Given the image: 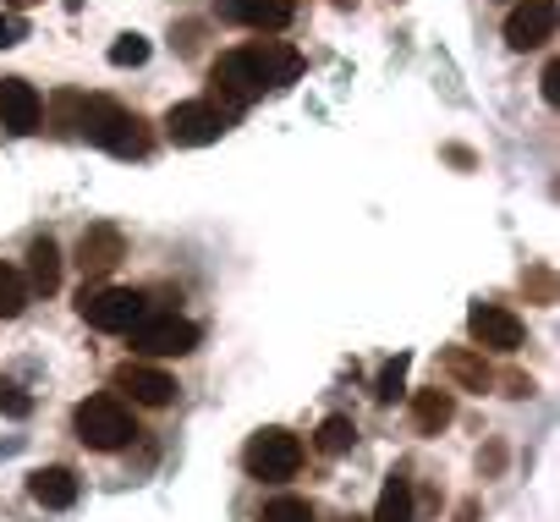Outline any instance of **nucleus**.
Returning a JSON list of instances; mask_svg holds the SVG:
<instances>
[{"label":"nucleus","instance_id":"a878e982","mask_svg":"<svg viewBox=\"0 0 560 522\" xmlns=\"http://www.w3.org/2000/svg\"><path fill=\"white\" fill-rule=\"evenodd\" d=\"M23 39H28V23L12 18V12H0V50H12V45H23Z\"/></svg>","mask_w":560,"mask_h":522},{"label":"nucleus","instance_id":"1a4fd4ad","mask_svg":"<svg viewBox=\"0 0 560 522\" xmlns=\"http://www.w3.org/2000/svg\"><path fill=\"white\" fill-rule=\"evenodd\" d=\"M121 258H127V236H121V225L100 220V225L83 231V242H78V270H83V276H110Z\"/></svg>","mask_w":560,"mask_h":522},{"label":"nucleus","instance_id":"a211bd4d","mask_svg":"<svg viewBox=\"0 0 560 522\" xmlns=\"http://www.w3.org/2000/svg\"><path fill=\"white\" fill-rule=\"evenodd\" d=\"M374 522H412V484L401 473L385 478L380 489V506H374Z\"/></svg>","mask_w":560,"mask_h":522},{"label":"nucleus","instance_id":"f3484780","mask_svg":"<svg viewBox=\"0 0 560 522\" xmlns=\"http://www.w3.org/2000/svg\"><path fill=\"white\" fill-rule=\"evenodd\" d=\"M451 418H456L451 391H440V385H434V391H418V396H412V429H418V434H440Z\"/></svg>","mask_w":560,"mask_h":522},{"label":"nucleus","instance_id":"bb28decb","mask_svg":"<svg viewBox=\"0 0 560 522\" xmlns=\"http://www.w3.org/2000/svg\"><path fill=\"white\" fill-rule=\"evenodd\" d=\"M544 100H549V105L560 100V61H549V67H544Z\"/></svg>","mask_w":560,"mask_h":522},{"label":"nucleus","instance_id":"ddd939ff","mask_svg":"<svg viewBox=\"0 0 560 522\" xmlns=\"http://www.w3.org/2000/svg\"><path fill=\"white\" fill-rule=\"evenodd\" d=\"M116 391H127L138 407H171L176 402V380L165 369H149V363H121L116 369Z\"/></svg>","mask_w":560,"mask_h":522},{"label":"nucleus","instance_id":"f03ea898","mask_svg":"<svg viewBox=\"0 0 560 522\" xmlns=\"http://www.w3.org/2000/svg\"><path fill=\"white\" fill-rule=\"evenodd\" d=\"M72 429H78V440L89 445V451H121V445H132V413L116 402V396H89V402H78V413H72Z\"/></svg>","mask_w":560,"mask_h":522},{"label":"nucleus","instance_id":"412c9836","mask_svg":"<svg viewBox=\"0 0 560 522\" xmlns=\"http://www.w3.org/2000/svg\"><path fill=\"white\" fill-rule=\"evenodd\" d=\"M352 440H358V424H352L347 413H330V418L319 424V451H325V456H341V451H352Z\"/></svg>","mask_w":560,"mask_h":522},{"label":"nucleus","instance_id":"5701e85b","mask_svg":"<svg viewBox=\"0 0 560 522\" xmlns=\"http://www.w3.org/2000/svg\"><path fill=\"white\" fill-rule=\"evenodd\" d=\"M258 522H314V506L308 500H298V495H280V500H269L264 506V517Z\"/></svg>","mask_w":560,"mask_h":522},{"label":"nucleus","instance_id":"9d476101","mask_svg":"<svg viewBox=\"0 0 560 522\" xmlns=\"http://www.w3.org/2000/svg\"><path fill=\"white\" fill-rule=\"evenodd\" d=\"M39 116H45V100H39V89L28 78H7V83H0V127L28 138V132H39Z\"/></svg>","mask_w":560,"mask_h":522},{"label":"nucleus","instance_id":"4be33fe9","mask_svg":"<svg viewBox=\"0 0 560 522\" xmlns=\"http://www.w3.org/2000/svg\"><path fill=\"white\" fill-rule=\"evenodd\" d=\"M407 369H412V358H407V352H396V358L380 369V380H374V396H380V402H396V396H401V385H407Z\"/></svg>","mask_w":560,"mask_h":522},{"label":"nucleus","instance_id":"dca6fc26","mask_svg":"<svg viewBox=\"0 0 560 522\" xmlns=\"http://www.w3.org/2000/svg\"><path fill=\"white\" fill-rule=\"evenodd\" d=\"M28 495H34L39 506H50V511H67V506L78 500V473H72V467H39V473L28 478Z\"/></svg>","mask_w":560,"mask_h":522},{"label":"nucleus","instance_id":"f8f14e48","mask_svg":"<svg viewBox=\"0 0 560 522\" xmlns=\"http://www.w3.org/2000/svg\"><path fill=\"white\" fill-rule=\"evenodd\" d=\"M220 18L242 23V28H258V34H280V28H292L298 7L292 0H220Z\"/></svg>","mask_w":560,"mask_h":522},{"label":"nucleus","instance_id":"f257e3e1","mask_svg":"<svg viewBox=\"0 0 560 522\" xmlns=\"http://www.w3.org/2000/svg\"><path fill=\"white\" fill-rule=\"evenodd\" d=\"M78 132H83L89 143H100L105 154H116V160H138V154H149V132H143V121H138L132 111H121L116 100H83V111H78Z\"/></svg>","mask_w":560,"mask_h":522},{"label":"nucleus","instance_id":"39448f33","mask_svg":"<svg viewBox=\"0 0 560 522\" xmlns=\"http://www.w3.org/2000/svg\"><path fill=\"white\" fill-rule=\"evenodd\" d=\"M225 127H231V111H220L214 100H187V105H171V116H165V138H171L176 149L220 143Z\"/></svg>","mask_w":560,"mask_h":522},{"label":"nucleus","instance_id":"4468645a","mask_svg":"<svg viewBox=\"0 0 560 522\" xmlns=\"http://www.w3.org/2000/svg\"><path fill=\"white\" fill-rule=\"evenodd\" d=\"M247 50H253V67H258V83L264 89L298 83V72H303V56L298 50H287V45H247Z\"/></svg>","mask_w":560,"mask_h":522},{"label":"nucleus","instance_id":"20e7f679","mask_svg":"<svg viewBox=\"0 0 560 522\" xmlns=\"http://www.w3.org/2000/svg\"><path fill=\"white\" fill-rule=\"evenodd\" d=\"M127 336H132V352H143V358H187L203 330L192 320H182V314H149Z\"/></svg>","mask_w":560,"mask_h":522},{"label":"nucleus","instance_id":"393cba45","mask_svg":"<svg viewBox=\"0 0 560 522\" xmlns=\"http://www.w3.org/2000/svg\"><path fill=\"white\" fill-rule=\"evenodd\" d=\"M0 413H7V418H28L34 413V396L18 380H0Z\"/></svg>","mask_w":560,"mask_h":522},{"label":"nucleus","instance_id":"0eeeda50","mask_svg":"<svg viewBox=\"0 0 560 522\" xmlns=\"http://www.w3.org/2000/svg\"><path fill=\"white\" fill-rule=\"evenodd\" d=\"M209 83H214V105H220V111H231V116L264 94V83H258V67H253V50H225V56L214 61Z\"/></svg>","mask_w":560,"mask_h":522},{"label":"nucleus","instance_id":"7ed1b4c3","mask_svg":"<svg viewBox=\"0 0 560 522\" xmlns=\"http://www.w3.org/2000/svg\"><path fill=\"white\" fill-rule=\"evenodd\" d=\"M242 467L253 478H264V484H287L303 467V440L292 429H258L247 440V451H242Z\"/></svg>","mask_w":560,"mask_h":522},{"label":"nucleus","instance_id":"cd10ccee","mask_svg":"<svg viewBox=\"0 0 560 522\" xmlns=\"http://www.w3.org/2000/svg\"><path fill=\"white\" fill-rule=\"evenodd\" d=\"M7 7H39V0H7Z\"/></svg>","mask_w":560,"mask_h":522},{"label":"nucleus","instance_id":"2eb2a0df","mask_svg":"<svg viewBox=\"0 0 560 522\" xmlns=\"http://www.w3.org/2000/svg\"><path fill=\"white\" fill-rule=\"evenodd\" d=\"M23 281H28V292H45V298L61 287V247L50 236H34L28 242V276Z\"/></svg>","mask_w":560,"mask_h":522},{"label":"nucleus","instance_id":"6e6552de","mask_svg":"<svg viewBox=\"0 0 560 522\" xmlns=\"http://www.w3.org/2000/svg\"><path fill=\"white\" fill-rule=\"evenodd\" d=\"M467 336H472L478 347H489V352H516V347H522V320H516L511 309H500V303H472Z\"/></svg>","mask_w":560,"mask_h":522},{"label":"nucleus","instance_id":"aec40b11","mask_svg":"<svg viewBox=\"0 0 560 522\" xmlns=\"http://www.w3.org/2000/svg\"><path fill=\"white\" fill-rule=\"evenodd\" d=\"M445 369H451V380H462V385H472V391H483V385H489V363H483L478 352H467V347L445 352Z\"/></svg>","mask_w":560,"mask_h":522},{"label":"nucleus","instance_id":"6ab92c4d","mask_svg":"<svg viewBox=\"0 0 560 522\" xmlns=\"http://www.w3.org/2000/svg\"><path fill=\"white\" fill-rule=\"evenodd\" d=\"M28 281H23V270H12V265H0V320H18L23 309H28Z\"/></svg>","mask_w":560,"mask_h":522},{"label":"nucleus","instance_id":"9b49d317","mask_svg":"<svg viewBox=\"0 0 560 522\" xmlns=\"http://www.w3.org/2000/svg\"><path fill=\"white\" fill-rule=\"evenodd\" d=\"M555 34V0H522V7L505 18V45L511 50H538Z\"/></svg>","mask_w":560,"mask_h":522},{"label":"nucleus","instance_id":"b1692460","mask_svg":"<svg viewBox=\"0 0 560 522\" xmlns=\"http://www.w3.org/2000/svg\"><path fill=\"white\" fill-rule=\"evenodd\" d=\"M143 61H149V39L143 34H121L110 45V67H143Z\"/></svg>","mask_w":560,"mask_h":522},{"label":"nucleus","instance_id":"423d86ee","mask_svg":"<svg viewBox=\"0 0 560 522\" xmlns=\"http://www.w3.org/2000/svg\"><path fill=\"white\" fill-rule=\"evenodd\" d=\"M78 314L94 330H110L116 336V330H132L143 320V292H132V287H83Z\"/></svg>","mask_w":560,"mask_h":522}]
</instances>
